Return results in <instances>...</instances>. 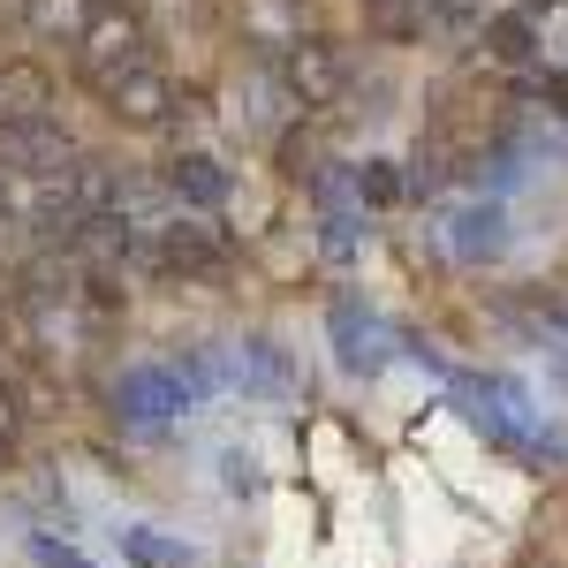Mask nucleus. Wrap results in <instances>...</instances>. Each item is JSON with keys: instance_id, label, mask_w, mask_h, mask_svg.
Instances as JSON below:
<instances>
[{"instance_id": "f257e3e1", "label": "nucleus", "mask_w": 568, "mask_h": 568, "mask_svg": "<svg viewBox=\"0 0 568 568\" xmlns=\"http://www.w3.org/2000/svg\"><path fill=\"white\" fill-rule=\"evenodd\" d=\"M144 69V23H136L130 8H99L84 23V39H77V77H84L99 99L122 84V77H136Z\"/></svg>"}, {"instance_id": "f03ea898", "label": "nucleus", "mask_w": 568, "mask_h": 568, "mask_svg": "<svg viewBox=\"0 0 568 568\" xmlns=\"http://www.w3.org/2000/svg\"><path fill=\"white\" fill-rule=\"evenodd\" d=\"M281 91H288L296 106H334V99L349 91V53L334 39H296L281 53Z\"/></svg>"}, {"instance_id": "7ed1b4c3", "label": "nucleus", "mask_w": 568, "mask_h": 568, "mask_svg": "<svg viewBox=\"0 0 568 568\" xmlns=\"http://www.w3.org/2000/svg\"><path fill=\"white\" fill-rule=\"evenodd\" d=\"M69 160H77V144L69 130L45 114V122H0V168L8 175H69Z\"/></svg>"}, {"instance_id": "20e7f679", "label": "nucleus", "mask_w": 568, "mask_h": 568, "mask_svg": "<svg viewBox=\"0 0 568 568\" xmlns=\"http://www.w3.org/2000/svg\"><path fill=\"white\" fill-rule=\"evenodd\" d=\"M114 409L130 417L136 433H160L175 409H190V394H182V379L168 372V364H136V372L114 379Z\"/></svg>"}, {"instance_id": "39448f33", "label": "nucleus", "mask_w": 568, "mask_h": 568, "mask_svg": "<svg viewBox=\"0 0 568 568\" xmlns=\"http://www.w3.org/2000/svg\"><path fill=\"white\" fill-rule=\"evenodd\" d=\"M326 326H334V349H342V364H349V372H379V364H387L394 334H387V318H379L372 304H356V296H334Z\"/></svg>"}, {"instance_id": "423d86ee", "label": "nucleus", "mask_w": 568, "mask_h": 568, "mask_svg": "<svg viewBox=\"0 0 568 568\" xmlns=\"http://www.w3.org/2000/svg\"><path fill=\"white\" fill-rule=\"evenodd\" d=\"M106 114L122 130H160V122H175V84L160 69H136V77H122V84L106 91Z\"/></svg>"}, {"instance_id": "0eeeda50", "label": "nucleus", "mask_w": 568, "mask_h": 568, "mask_svg": "<svg viewBox=\"0 0 568 568\" xmlns=\"http://www.w3.org/2000/svg\"><path fill=\"white\" fill-rule=\"evenodd\" d=\"M136 258L160 265V273H220L227 251H220L205 227H160V243H136Z\"/></svg>"}, {"instance_id": "6e6552de", "label": "nucleus", "mask_w": 568, "mask_h": 568, "mask_svg": "<svg viewBox=\"0 0 568 568\" xmlns=\"http://www.w3.org/2000/svg\"><path fill=\"white\" fill-rule=\"evenodd\" d=\"M220 372H227L235 387H251V394H288L296 387L288 356L273 349V342H235V349H220Z\"/></svg>"}, {"instance_id": "1a4fd4ad", "label": "nucleus", "mask_w": 568, "mask_h": 568, "mask_svg": "<svg viewBox=\"0 0 568 568\" xmlns=\"http://www.w3.org/2000/svg\"><path fill=\"white\" fill-rule=\"evenodd\" d=\"M53 106V69L45 61H8L0 69V122H45Z\"/></svg>"}, {"instance_id": "9d476101", "label": "nucleus", "mask_w": 568, "mask_h": 568, "mask_svg": "<svg viewBox=\"0 0 568 568\" xmlns=\"http://www.w3.org/2000/svg\"><path fill=\"white\" fill-rule=\"evenodd\" d=\"M235 16H243V39L265 45V53H288L304 39V8L296 0H235Z\"/></svg>"}, {"instance_id": "9b49d317", "label": "nucleus", "mask_w": 568, "mask_h": 568, "mask_svg": "<svg viewBox=\"0 0 568 568\" xmlns=\"http://www.w3.org/2000/svg\"><path fill=\"white\" fill-rule=\"evenodd\" d=\"M168 197L197 205V213H220V205H227V168L205 160V152H182L175 168H168Z\"/></svg>"}, {"instance_id": "f8f14e48", "label": "nucleus", "mask_w": 568, "mask_h": 568, "mask_svg": "<svg viewBox=\"0 0 568 568\" xmlns=\"http://www.w3.org/2000/svg\"><path fill=\"white\" fill-rule=\"evenodd\" d=\"M500 243H508V220H500V205H470V213H455V235H447V251L455 258H500Z\"/></svg>"}, {"instance_id": "ddd939ff", "label": "nucleus", "mask_w": 568, "mask_h": 568, "mask_svg": "<svg viewBox=\"0 0 568 568\" xmlns=\"http://www.w3.org/2000/svg\"><path fill=\"white\" fill-rule=\"evenodd\" d=\"M99 16V0H23V23L39 31V39H84V23Z\"/></svg>"}, {"instance_id": "4468645a", "label": "nucleus", "mask_w": 568, "mask_h": 568, "mask_svg": "<svg viewBox=\"0 0 568 568\" xmlns=\"http://www.w3.org/2000/svg\"><path fill=\"white\" fill-rule=\"evenodd\" d=\"M447 175H455V144L433 130L425 144H417V160H409V175H402V182H409V197H425V190H439Z\"/></svg>"}, {"instance_id": "2eb2a0df", "label": "nucleus", "mask_w": 568, "mask_h": 568, "mask_svg": "<svg viewBox=\"0 0 568 568\" xmlns=\"http://www.w3.org/2000/svg\"><path fill=\"white\" fill-rule=\"evenodd\" d=\"M364 23L379 39H417L425 31V0H364Z\"/></svg>"}, {"instance_id": "dca6fc26", "label": "nucleus", "mask_w": 568, "mask_h": 568, "mask_svg": "<svg viewBox=\"0 0 568 568\" xmlns=\"http://www.w3.org/2000/svg\"><path fill=\"white\" fill-rule=\"evenodd\" d=\"M485 53L508 61V69H524L530 61V16H493V23H485Z\"/></svg>"}, {"instance_id": "f3484780", "label": "nucleus", "mask_w": 568, "mask_h": 568, "mask_svg": "<svg viewBox=\"0 0 568 568\" xmlns=\"http://www.w3.org/2000/svg\"><path fill=\"white\" fill-rule=\"evenodd\" d=\"M311 197L326 213H364V190H356V168H318L311 175Z\"/></svg>"}, {"instance_id": "a211bd4d", "label": "nucleus", "mask_w": 568, "mask_h": 568, "mask_svg": "<svg viewBox=\"0 0 568 568\" xmlns=\"http://www.w3.org/2000/svg\"><path fill=\"white\" fill-rule=\"evenodd\" d=\"M122 554H130L136 568H190V546H175V538H152V530H122Z\"/></svg>"}, {"instance_id": "6ab92c4d", "label": "nucleus", "mask_w": 568, "mask_h": 568, "mask_svg": "<svg viewBox=\"0 0 568 568\" xmlns=\"http://www.w3.org/2000/svg\"><path fill=\"white\" fill-rule=\"evenodd\" d=\"M356 190H364V205H402V197H409V182H402L394 160H364V168H356Z\"/></svg>"}, {"instance_id": "aec40b11", "label": "nucleus", "mask_w": 568, "mask_h": 568, "mask_svg": "<svg viewBox=\"0 0 568 568\" xmlns=\"http://www.w3.org/2000/svg\"><path fill=\"white\" fill-rule=\"evenodd\" d=\"M318 168H326V152H318V136H311V130H288V136H281V175L311 182Z\"/></svg>"}, {"instance_id": "412c9836", "label": "nucleus", "mask_w": 568, "mask_h": 568, "mask_svg": "<svg viewBox=\"0 0 568 568\" xmlns=\"http://www.w3.org/2000/svg\"><path fill=\"white\" fill-rule=\"evenodd\" d=\"M356 213H326V258H356Z\"/></svg>"}, {"instance_id": "4be33fe9", "label": "nucleus", "mask_w": 568, "mask_h": 568, "mask_svg": "<svg viewBox=\"0 0 568 568\" xmlns=\"http://www.w3.org/2000/svg\"><path fill=\"white\" fill-rule=\"evenodd\" d=\"M31 561H39V568H91L77 546H61V538H45V530L31 538Z\"/></svg>"}, {"instance_id": "5701e85b", "label": "nucleus", "mask_w": 568, "mask_h": 568, "mask_svg": "<svg viewBox=\"0 0 568 568\" xmlns=\"http://www.w3.org/2000/svg\"><path fill=\"white\" fill-rule=\"evenodd\" d=\"M425 16H439V23H470L478 0H425Z\"/></svg>"}, {"instance_id": "b1692460", "label": "nucleus", "mask_w": 568, "mask_h": 568, "mask_svg": "<svg viewBox=\"0 0 568 568\" xmlns=\"http://www.w3.org/2000/svg\"><path fill=\"white\" fill-rule=\"evenodd\" d=\"M8 425H16V394L0 387V433H8Z\"/></svg>"}]
</instances>
